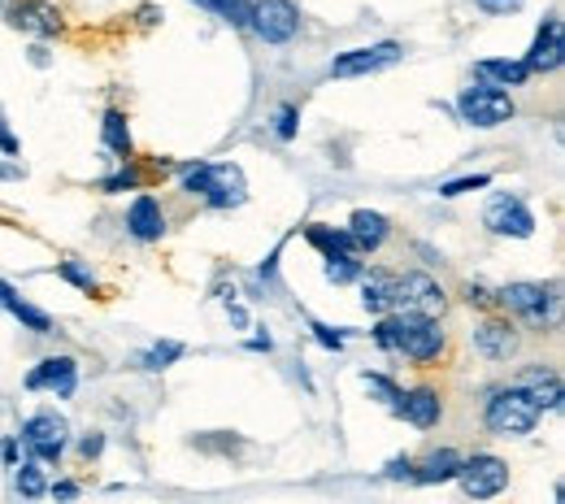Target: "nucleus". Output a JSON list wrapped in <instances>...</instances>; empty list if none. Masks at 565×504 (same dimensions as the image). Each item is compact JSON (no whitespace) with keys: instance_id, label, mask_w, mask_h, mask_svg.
Here are the masks:
<instances>
[{"instance_id":"obj_1","label":"nucleus","mask_w":565,"mask_h":504,"mask_svg":"<svg viewBox=\"0 0 565 504\" xmlns=\"http://www.w3.org/2000/svg\"><path fill=\"white\" fill-rule=\"evenodd\" d=\"M392 353H401L414 365H430L444 353V326L439 318H426V313H405V309H392Z\"/></svg>"},{"instance_id":"obj_2","label":"nucleus","mask_w":565,"mask_h":504,"mask_svg":"<svg viewBox=\"0 0 565 504\" xmlns=\"http://www.w3.org/2000/svg\"><path fill=\"white\" fill-rule=\"evenodd\" d=\"M457 114H461V122L466 127H479V131H492V127H504L513 114H518V105H513V96L504 92V87H495V83H475V87H461V96H457Z\"/></svg>"},{"instance_id":"obj_3","label":"nucleus","mask_w":565,"mask_h":504,"mask_svg":"<svg viewBox=\"0 0 565 504\" xmlns=\"http://www.w3.org/2000/svg\"><path fill=\"white\" fill-rule=\"evenodd\" d=\"M483 422H488V431L492 435H504V439H518V435H531L535 431V422H540V409H535V400L513 383V387H500L492 392V400H488V409H483Z\"/></svg>"},{"instance_id":"obj_4","label":"nucleus","mask_w":565,"mask_h":504,"mask_svg":"<svg viewBox=\"0 0 565 504\" xmlns=\"http://www.w3.org/2000/svg\"><path fill=\"white\" fill-rule=\"evenodd\" d=\"M495 304L513 318H522L526 326H548L557 318V283H509V288L495 291Z\"/></svg>"},{"instance_id":"obj_5","label":"nucleus","mask_w":565,"mask_h":504,"mask_svg":"<svg viewBox=\"0 0 565 504\" xmlns=\"http://www.w3.org/2000/svg\"><path fill=\"white\" fill-rule=\"evenodd\" d=\"M18 443H22L40 465H57V461L66 457V448H71V422H66L62 414H53V409H40V414H31V418L22 422Z\"/></svg>"},{"instance_id":"obj_6","label":"nucleus","mask_w":565,"mask_h":504,"mask_svg":"<svg viewBox=\"0 0 565 504\" xmlns=\"http://www.w3.org/2000/svg\"><path fill=\"white\" fill-rule=\"evenodd\" d=\"M457 483L470 501H492L509 487V465L492 457V452H475V457H461V470H457Z\"/></svg>"},{"instance_id":"obj_7","label":"nucleus","mask_w":565,"mask_h":504,"mask_svg":"<svg viewBox=\"0 0 565 504\" xmlns=\"http://www.w3.org/2000/svg\"><path fill=\"white\" fill-rule=\"evenodd\" d=\"M248 26L257 31V40L279 49V44H291L300 35V9L291 0H253Z\"/></svg>"},{"instance_id":"obj_8","label":"nucleus","mask_w":565,"mask_h":504,"mask_svg":"<svg viewBox=\"0 0 565 504\" xmlns=\"http://www.w3.org/2000/svg\"><path fill=\"white\" fill-rule=\"evenodd\" d=\"M483 222H488V230L509 235V239H531L535 235V214L513 192H495L492 201H488V210H483Z\"/></svg>"},{"instance_id":"obj_9","label":"nucleus","mask_w":565,"mask_h":504,"mask_svg":"<svg viewBox=\"0 0 565 504\" xmlns=\"http://www.w3.org/2000/svg\"><path fill=\"white\" fill-rule=\"evenodd\" d=\"M405 57V49L396 40H383V44H365V49H349L331 62V74L335 78H361V74H379L387 66H396Z\"/></svg>"},{"instance_id":"obj_10","label":"nucleus","mask_w":565,"mask_h":504,"mask_svg":"<svg viewBox=\"0 0 565 504\" xmlns=\"http://www.w3.org/2000/svg\"><path fill=\"white\" fill-rule=\"evenodd\" d=\"M392 309L439 318V313L448 309V296H444V288H439L430 275H396V304H392Z\"/></svg>"},{"instance_id":"obj_11","label":"nucleus","mask_w":565,"mask_h":504,"mask_svg":"<svg viewBox=\"0 0 565 504\" xmlns=\"http://www.w3.org/2000/svg\"><path fill=\"white\" fill-rule=\"evenodd\" d=\"M522 62H526V71H531V74H553V71H562V62H565L562 13H548V18H544V26L535 31V44H531V53H526Z\"/></svg>"},{"instance_id":"obj_12","label":"nucleus","mask_w":565,"mask_h":504,"mask_svg":"<svg viewBox=\"0 0 565 504\" xmlns=\"http://www.w3.org/2000/svg\"><path fill=\"white\" fill-rule=\"evenodd\" d=\"M201 201L210 205V210H235V205H244L248 201V183H244V170L239 165H210V174H205V187H201Z\"/></svg>"},{"instance_id":"obj_13","label":"nucleus","mask_w":565,"mask_h":504,"mask_svg":"<svg viewBox=\"0 0 565 504\" xmlns=\"http://www.w3.org/2000/svg\"><path fill=\"white\" fill-rule=\"evenodd\" d=\"M387 409H392L396 418H405L409 427H418V431L439 427V418H444V400H439L435 387H409V392H401Z\"/></svg>"},{"instance_id":"obj_14","label":"nucleus","mask_w":565,"mask_h":504,"mask_svg":"<svg viewBox=\"0 0 565 504\" xmlns=\"http://www.w3.org/2000/svg\"><path fill=\"white\" fill-rule=\"evenodd\" d=\"M26 387L31 392H53V396H74L78 387V361L74 357H44L31 374H26Z\"/></svg>"},{"instance_id":"obj_15","label":"nucleus","mask_w":565,"mask_h":504,"mask_svg":"<svg viewBox=\"0 0 565 504\" xmlns=\"http://www.w3.org/2000/svg\"><path fill=\"white\" fill-rule=\"evenodd\" d=\"M4 18L13 31H26V35H57L62 31V13L49 4V0H18V4H4Z\"/></svg>"},{"instance_id":"obj_16","label":"nucleus","mask_w":565,"mask_h":504,"mask_svg":"<svg viewBox=\"0 0 565 504\" xmlns=\"http://www.w3.org/2000/svg\"><path fill=\"white\" fill-rule=\"evenodd\" d=\"M518 387L535 400V409L544 414H557L562 409V400H565V392H562V374L553 369V365H526L522 374H518Z\"/></svg>"},{"instance_id":"obj_17","label":"nucleus","mask_w":565,"mask_h":504,"mask_svg":"<svg viewBox=\"0 0 565 504\" xmlns=\"http://www.w3.org/2000/svg\"><path fill=\"white\" fill-rule=\"evenodd\" d=\"M470 340H475V353L483 361H509L518 353V331L509 318H483Z\"/></svg>"},{"instance_id":"obj_18","label":"nucleus","mask_w":565,"mask_h":504,"mask_svg":"<svg viewBox=\"0 0 565 504\" xmlns=\"http://www.w3.org/2000/svg\"><path fill=\"white\" fill-rule=\"evenodd\" d=\"M127 230H131V239H140V244H157V239L166 235V214H161L157 196H136V201H131V210H127Z\"/></svg>"},{"instance_id":"obj_19","label":"nucleus","mask_w":565,"mask_h":504,"mask_svg":"<svg viewBox=\"0 0 565 504\" xmlns=\"http://www.w3.org/2000/svg\"><path fill=\"white\" fill-rule=\"evenodd\" d=\"M356 283H361V304H365V313H374V318L392 313V304H396V275H392V270H370V275H361Z\"/></svg>"},{"instance_id":"obj_20","label":"nucleus","mask_w":565,"mask_h":504,"mask_svg":"<svg viewBox=\"0 0 565 504\" xmlns=\"http://www.w3.org/2000/svg\"><path fill=\"white\" fill-rule=\"evenodd\" d=\"M349 235H353L356 253H379L387 244V235H392V222L383 214H374V210H356L349 217Z\"/></svg>"},{"instance_id":"obj_21","label":"nucleus","mask_w":565,"mask_h":504,"mask_svg":"<svg viewBox=\"0 0 565 504\" xmlns=\"http://www.w3.org/2000/svg\"><path fill=\"white\" fill-rule=\"evenodd\" d=\"M457 470H461V452H452V448H439V452H430L423 465H414V483H423V487H435V483H452L457 479Z\"/></svg>"},{"instance_id":"obj_22","label":"nucleus","mask_w":565,"mask_h":504,"mask_svg":"<svg viewBox=\"0 0 565 504\" xmlns=\"http://www.w3.org/2000/svg\"><path fill=\"white\" fill-rule=\"evenodd\" d=\"M475 74L495 83V87H526V78H531L526 62H509V57H488L475 66Z\"/></svg>"},{"instance_id":"obj_23","label":"nucleus","mask_w":565,"mask_h":504,"mask_svg":"<svg viewBox=\"0 0 565 504\" xmlns=\"http://www.w3.org/2000/svg\"><path fill=\"white\" fill-rule=\"evenodd\" d=\"M305 239H309L322 257H327V253H356L349 226H322V222H313V226H305Z\"/></svg>"},{"instance_id":"obj_24","label":"nucleus","mask_w":565,"mask_h":504,"mask_svg":"<svg viewBox=\"0 0 565 504\" xmlns=\"http://www.w3.org/2000/svg\"><path fill=\"white\" fill-rule=\"evenodd\" d=\"M100 140H105V148L109 152H118L122 161L131 157V127H127V114L122 109H105V122H100Z\"/></svg>"},{"instance_id":"obj_25","label":"nucleus","mask_w":565,"mask_h":504,"mask_svg":"<svg viewBox=\"0 0 565 504\" xmlns=\"http://www.w3.org/2000/svg\"><path fill=\"white\" fill-rule=\"evenodd\" d=\"M322 261H327V266H322V275H327V283H335V288L356 283V279L365 275V266L356 261V253H327Z\"/></svg>"},{"instance_id":"obj_26","label":"nucleus","mask_w":565,"mask_h":504,"mask_svg":"<svg viewBox=\"0 0 565 504\" xmlns=\"http://www.w3.org/2000/svg\"><path fill=\"white\" fill-rule=\"evenodd\" d=\"M13 487H18V496H26V501H40V496L49 492L44 470H40V461H35V457H31V461H22V465H13Z\"/></svg>"},{"instance_id":"obj_27","label":"nucleus","mask_w":565,"mask_h":504,"mask_svg":"<svg viewBox=\"0 0 565 504\" xmlns=\"http://www.w3.org/2000/svg\"><path fill=\"white\" fill-rule=\"evenodd\" d=\"M192 4H201V9H210L213 18H222V22H231V26H248V0H192Z\"/></svg>"},{"instance_id":"obj_28","label":"nucleus","mask_w":565,"mask_h":504,"mask_svg":"<svg viewBox=\"0 0 565 504\" xmlns=\"http://www.w3.org/2000/svg\"><path fill=\"white\" fill-rule=\"evenodd\" d=\"M183 353H188V348H183L179 340H161V344H152V348L143 353L140 365H143V369H170V365L183 357Z\"/></svg>"},{"instance_id":"obj_29","label":"nucleus","mask_w":565,"mask_h":504,"mask_svg":"<svg viewBox=\"0 0 565 504\" xmlns=\"http://www.w3.org/2000/svg\"><path fill=\"white\" fill-rule=\"evenodd\" d=\"M492 183V174H466V179H448V183H439V196L444 201H457V196H466V192H483Z\"/></svg>"},{"instance_id":"obj_30","label":"nucleus","mask_w":565,"mask_h":504,"mask_svg":"<svg viewBox=\"0 0 565 504\" xmlns=\"http://www.w3.org/2000/svg\"><path fill=\"white\" fill-rule=\"evenodd\" d=\"M296 122H300V109H296V105H279V109H275V136H279L282 144L296 140V131H300Z\"/></svg>"},{"instance_id":"obj_31","label":"nucleus","mask_w":565,"mask_h":504,"mask_svg":"<svg viewBox=\"0 0 565 504\" xmlns=\"http://www.w3.org/2000/svg\"><path fill=\"white\" fill-rule=\"evenodd\" d=\"M57 275L66 279V283H74L78 291H87V296H96V275H87L78 261H57Z\"/></svg>"},{"instance_id":"obj_32","label":"nucleus","mask_w":565,"mask_h":504,"mask_svg":"<svg viewBox=\"0 0 565 504\" xmlns=\"http://www.w3.org/2000/svg\"><path fill=\"white\" fill-rule=\"evenodd\" d=\"M131 187H140V170H136L131 157H127V165H122L118 174H109V179L100 183V192H131Z\"/></svg>"},{"instance_id":"obj_33","label":"nucleus","mask_w":565,"mask_h":504,"mask_svg":"<svg viewBox=\"0 0 565 504\" xmlns=\"http://www.w3.org/2000/svg\"><path fill=\"white\" fill-rule=\"evenodd\" d=\"M361 383H365V387H370V392H374L383 405H392V400L401 396V387H396L387 374H374V369H365V374H361Z\"/></svg>"},{"instance_id":"obj_34","label":"nucleus","mask_w":565,"mask_h":504,"mask_svg":"<svg viewBox=\"0 0 565 504\" xmlns=\"http://www.w3.org/2000/svg\"><path fill=\"white\" fill-rule=\"evenodd\" d=\"M309 331H313V340H318L327 353H340V348H344V340H349L344 331H335V326H327V322H309Z\"/></svg>"},{"instance_id":"obj_35","label":"nucleus","mask_w":565,"mask_h":504,"mask_svg":"<svg viewBox=\"0 0 565 504\" xmlns=\"http://www.w3.org/2000/svg\"><path fill=\"white\" fill-rule=\"evenodd\" d=\"M100 452H105V435L100 431H87L78 439V457H83V461H96Z\"/></svg>"},{"instance_id":"obj_36","label":"nucleus","mask_w":565,"mask_h":504,"mask_svg":"<svg viewBox=\"0 0 565 504\" xmlns=\"http://www.w3.org/2000/svg\"><path fill=\"white\" fill-rule=\"evenodd\" d=\"M414 474V457H392L387 465H383V479H392V483H401V479H409Z\"/></svg>"},{"instance_id":"obj_37","label":"nucleus","mask_w":565,"mask_h":504,"mask_svg":"<svg viewBox=\"0 0 565 504\" xmlns=\"http://www.w3.org/2000/svg\"><path fill=\"white\" fill-rule=\"evenodd\" d=\"M483 13H518L522 9V0H475Z\"/></svg>"},{"instance_id":"obj_38","label":"nucleus","mask_w":565,"mask_h":504,"mask_svg":"<svg viewBox=\"0 0 565 504\" xmlns=\"http://www.w3.org/2000/svg\"><path fill=\"white\" fill-rule=\"evenodd\" d=\"M466 300H470V304H483V309H488L495 296L488 288H483V283H470V288H466Z\"/></svg>"},{"instance_id":"obj_39","label":"nucleus","mask_w":565,"mask_h":504,"mask_svg":"<svg viewBox=\"0 0 565 504\" xmlns=\"http://www.w3.org/2000/svg\"><path fill=\"white\" fill-rule=\"evenodd\" d=\"M18 300H22V296H18V291L0 279V309H4V313H13V309H18Z\"/></svg>"},{"instance_id":"obj_40","label":"nucleus","mask_w":565,"mask_h":504,"mask_svg":"<svg viewBox=\"0 0 565 504\" xmlns=\"http://www.w3.org/2000/svg\"><path fill=\"white\" fill-rule=\"evenodd\" d=\"M0 461L4 465H18V439H0Z\"/></svg>"},{"instance_id":"obj_41","label":"nucleus","mask_w":565,"mask_h":504,"mask_svg":"<svg viewBox=\"0 0 565 504\" xmlns=\"http://www.w3.org/2000/svg\"><path fill=\"white\" fill-rule=\"evenodd\" d=\"M49 492H53L57 501H74V496H78V483H53Z\"/></svg>"},{"instance_id":"obj_42","label":"nucleus","mask_w":565,"mask_h":504,"mask_svg":"<svg viewBox=\"0 0 565 504\" xmlns=\"http://www.w3.org/2000/svg\"><path fill=\"white\" fill-rule=\"evenodd\" d=\"M31 62H35V66H44V62H49V49H40V44H35V49H31Z\"/></svg>"},{"instance_id":"obj_43","label":"nucleus","mask_w":565,"mask_h":504,"mask_svg":"<svg viewBox=\"0 0 565 504\" xmlns=\"http://www.w3.org/2000/svg\"><path fill=\"white\" fill-rule=\"evenodd\" d=\"M13 174H18L13 165H0V179H13Z\"/></svg>"}]
</instances>
